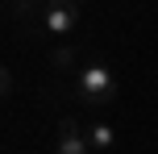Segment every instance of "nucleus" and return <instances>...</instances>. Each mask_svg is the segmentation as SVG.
<instances>
[{
  "label": "nucleus",
  "instance_id": "1",
  "mask_svg": "<svg viewBox=\"0 0 158 154\" xmlns=\"http://www.w3.org/2000/svg\"><path fill=\"white\" fill-rule=\"evenodd\" d=\"M75 100H83V104L92 108H104L117 100V75H112L108 63H83L75 75Z\"/></svg>",
  "mask_w": 158,
  "mask_h": 154
},
{
  "label": "nucleus",
  "instance_id": "2",
  "mask_svg": "<svg viewBox=\"0 0 158 154\" xmlns=\"http://www.w3.org/2000/svg\"><path fill=\"white\" fill-rule=\"evenodd\" d=\"M79 21H83V8L71 4V0H54V4L42 8V25H46V33H71Z\"/></svg>",
  "mask_w": 158,
  "mask_h": 154
},
{
  "label": "nucleus",
  "instance_id": "3",
  "mask_svg": "<svg viewBox=\"0 0 158 154\" xmlns=\"http://www.w3.org/2000/svg\"><path fill=\"white\" fill-rule=\"evenodd\" d=\"M54 154H92V150H87V133L79 129L75 121H58V142H54Z\"/></svg>",
  "mask_w": 158,
  "mask_h": 154
},
{
  "label": "nucleus",
  "instance_id": "4",
  "mask_svg": "<svg viewBox=\"0 0 158 154\" xmlns=\"http://www.w3.org/2000/svg\"><path fill=\"white\" fill-rule=\"evenodd\" d=\"M83 133H87V150H96V154H108L117 146V133H112V125H104V121H92Z\"/></svg>",
  "mask_w": 158,
  "mask_h": 154
}]
</instances>
